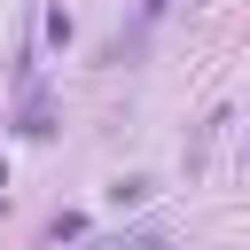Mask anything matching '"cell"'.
I'll use <instances>...</instances> for the list:
<instances>
[{
    "label": "cell",
    "instance_id": "1",
    "mask_svg": "<svg viewBox=\"0 0 250 250\" xmlns=\"http://www.w3.org/2000/svg\"><path fill=\"white\" fill-rule=\"evenodd\" d=\"M16 133H31V141H47V133H55V102H47V86H31V94H23V117H16Z\"/></svg>",
    "mask_w": 250,
    "mask_h": 250
},
{
    "label": "cell",
    "instance_id": "2",
    "mask_svg": "<svg viewBox=\"0 0 250 250\" xmlns=\"http://www.w3.org/2000/svg\"><path fill=\"white\" fill-rule=\"evenodd\" d=\"M102 250H164L156 234H125V242H102Z\"/></svg>",
    "mask_w": 250,
    "mask_h": 250
},
{
    "label": "cell",
    "instance_id": "3",
    "mask_svg": "<svg viewBox=\"0 0 250 250\" xmlns=\"http://www.w3.org/2000/svg\"><path fill=\"white\" fill-rule=\"evenodd\" d=\"M141 8H148V16H164V0H141Z\"/></svg>",
    "mask_w": 250,
    "mask_h": 250
}]
</instances>
